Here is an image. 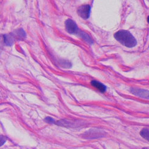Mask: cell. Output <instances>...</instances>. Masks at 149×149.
I'll return each mask as SVG.
<instances>
[{
  "mask_svg": "<svg viewBox=\"0 0 149 149\" xmlns=\"http://www.w3.org/2000/svg\"><path fill=\"white\" fill-rule=\"evenodd\" d=\"M114 37L120 44L132 48L136 46L137 41L132 33L126 30H120L114 33Z\"/></svg>",
  "mask_w": 149,
  "mask_h": 149,
  "instance_id": "cell-1",
  "label": "cell"
},
{
  "mask_svg": "<svg viewBox=\"0 0 149 149\" xmlns=\"http://www.w3.org/2000/svg\"><path fill=\"white\" fill-rule=\"evenodd\" d=\"M26 37V32L23 29H19L13 32L3 36L4 42L6 46H10L13 45L16 41L24 39Z\"/></svg>",
  "mask_w": 149,
  "mask_h": 149,
  "instance_id": "cell-2",
  "label": "cell"
},
{
  "mask_svg": "<svg viewBox=\"0 0 149 149\" xmlns=\"http://www.w3.org/2000/svg\"><path fill=\"white\" fill-rule=\"evenodd\" d=\"M65 29L68 33L70 34H79L80 32V29L76 23L71 19H68L65 22Z\"/></svg>",
  "mask_w": 149,
  "mask_h": 149,
  "instance_id": "cell-3",
  "label": "cell"
},
{
  "mask_svg": "<svg viewBox=\"0 0 149 149\" xmlns=\"http://www.w3.org/2000/svg\"><path fill=\"white\" fill-rule=\"evenodd\" d=\"M91 13V6L88 4L80 6L77 9L78 15L84 19H87L90 18Z\"/></svg>",
  "mask_w": 149,
  "mask_h": 149,
  "instance_id": "cell-4",
  "label": "cell"
},
{
  "mask_svg": "<svg viewBox=\"0 0 149 149\" xmlns=\"http://www.w3.org/2000/svg\"><path fill=\"white\" fill-rule=\"evenodd\" d=\"M131 93L134 95L141 98L149 99V91L144 89L138 88H132L130 89Z\"/></svg>",
  "mask_w": 149,
  "mask_h": 149,
  "instance_id": "cell-5",
  "label": "cell"
},
{
  "mask_svg": "<svg viewBox=\"0 0 149 149\" xmlns=\"http://www.w3.org/2000/svg\"><path fill=\"white\" fill-rule=\"evenodd\" d=\"M91 85L96 88V89H97L99 91H100L101 93H105L107 90V86L104 85L103 84L100 83V82H98L97 80H91Z\"/></svg>",
  "mask_w": 149,
  "mask_h": 149,
  "instance_id": "cell-6",
  "label": "cell"
},
{
  "mask_svg": "<svg viewBox=\"0 0 149 149\" xmlns=\"http://www.w3.org/2000/svg\"><path fill=\"white\" fill-rule=\"evenodd\" d=\"M78 36L81 38L83 39L85 42H86V43H88V44H90V45L93 44V43H94L93 40L88 33H86L84 31H80Z\"/></svg>",
  "mask_w": 149,
  "mask_h": 149,
  "instance_id": "cell-7",
  "label": "cell"
},
{
  "mask_svg": "<svg viewBox=\"0 0 149 149\" xmlns=\"http://www.w3.org/2000/svg\"><path fill=\"white\" fill-rule=\"evenodd\" d=\"M85 134V137L86 138H96L102 137L103 136V133H102L100 132L98 130H92L90 132H88Z\"/></svg>",
  "mask_w": 149,
  "mask_h": 149,
  "instance_id": "cell-8",
  "label": "cell"
},
{
  "mask_svg": "<svg viewBox=\"0 0 149 149\" xmlns=\"http://www.w3.org/2000/svg\"><path fill=\"white\" fill-rule=\"evenodd\" d=\"M141 136L149 142V128H143L140 132Z\"/></svg>",
  "mask_w": 149,
  "mask_h": 149,
  "instance_id": "cell-9",
  "label": "cell"
},
{
  "mask_svg": "<svg viewBox=\"0 0 149 149\" xmlns=\"http://www.w3.org/2000/svg\"><path fill=\"white\" fill-rule=\"evenodd\" d=\"M45 121H46V123H48L49 124H56L55 120L53 119L51 117H46L45 119Z\"/></svg>",
  "mask_w": 149,
  "mask_h": 149,
  "instance_id": "cell-10",
  "label": "cell"
},
{
  "mask_svg": "<svg viewBox=\"0 0 149 149\" xmlns=\"http://www.w3.org/2000/svg\"><path fill=\"white\" fill-rule=\"evenodd\" d=\"M6 141V138L3 136H1V146L4 144V143Z\"/></svg>",
  "mask_w": 149,
  "mask_h": 149,
  "instance_id": "cell-11",
  "label": "cell"
},
{
  "mask_svg": "<svg viewBox=\"0 0 149 149\" xmlns=\"http://www.w3.org/2000/svg\"><path fill=\"white\" fill-rule=\"evenodd\" d=\"M147 22H148V23H149V16H148V18H147Z\"/></svg>",
  "mask_w": 149,
  "mask_h": 149,
  "instance_id": "cell-12",
  "label": "cell"
},
{
  "mask_svg": "<svg viewBox=\"0 0 149 149\" xmlns=\"http://www.w3.org/2000/svg\"><path fill=\"white\" fill-rule=\"evenodd\" d=\"M143 149H149V148H143Z\"/></svg>",
  "mask_w": 149,
  "mask_h": 149,
  "instance_id": "cell-13",
  "label": "cell"
}]
</instances>
